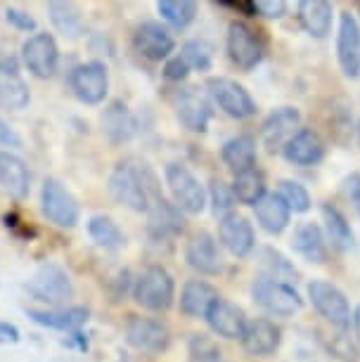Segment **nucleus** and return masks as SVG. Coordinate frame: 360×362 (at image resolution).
Segmentation results:
<instances>
[{
	"mask_svg": "<svg viewBox=\"0 0 360 362\" xmlns=\"http://www.w3.org/2000/svg\"><path fill=\"white\" fill-rule=\"evenodd\" d=\"M110 192L119 204H124L135 214H145L149 211V204L164 197L152 168L147 163L135 161H121L114 166L110 175Z\"/></svg>",
	"mask_w": 360,
	"mask_h": 362,
	"instance_id": "obj_1",
	"label": "nucleus"
},
{
	"mask_svg": "<svg viewBox=\"0 0 360 362\" xmlns=\"http://www.w3.org/2000/svg\"><path fill=\"white\" fill-rule=\"evenodd\" d=\"M133 296L142 308L152 313H164L173 305L175 298V282L164 265H149L135 279Z\"/></svg>",
	"mask_w": 360,
	"mask_h": 362,
	"instance_id": "obj_2",
	"label": "nucleus"
},
{
	"mask_svg": "<svg viewBox=\"0 0 360 362\" xmlns=\"http://www.w3.org/2000/svg\"><path fill=\"white\" fill-rule=\"evenodd\" d=\"M310 305L323 320H327L332 327H337L339 332H346L351 327V303L346 298V293L339 289L337 284L327 282V279H310L306 286Z\"/></svg>",
	"mask_w": 360,
	"mask_h": 362,
	"instance_id": "obj_3",
	"label": "nucleus"
},
{
	"mask_svg": "<svg viewBox=\"0 0 360 362\" xmlns=\"http://www.w3.org/2000/svg\"><path fill=\"white\" fill-rule=\"evenodd\" d=\"M251 296L268 315L294 317L303 308V298L289 282H277L266 275L256 277L251 284Z\"/></svg>",
	"mask_w": 360,
	"mask_h": 362,
	"instance_id": "obj_4",
	"label": "nucleus"
},
{
	"mask_svg": "<svg viewBox=\"0 0 360 362\" xmlns=\"http://www.w3.org/2000/svg\"><path fill=\"white\" fill-rule=\"evenodd\" d=\"M226 47H228L230 62L242 71L256 69L263 62V57H266V43H263V38L249 24L237 22V19L230 22L228 26Z\"/></svg>",
	"mask_w": 360,
	"mask_h": 362,
	"instance_id": "obj_5",
	"label": "nucleus"
},
{
	"mask_svg": "<svg viewBox=\"0 0 360 362\" xmlns=\"http://www.w3.org/2000/svg\"><path fill=\"white\" fill-rule=\"evenodd\" d=\"M164 175H166V185L173 194L175 206L192 216L202 214L204 206H207V189L197 180V175L192 170L187 166H182V163L173 161L166 166Z\"/></svg>",
	"mask_w": 360,
	"mask_h": 362,
	"instance_id": "obj_6",
	"label": "nucleus"
},
{
	"mask_svg": "<svg viewBox=\"0 0 360 362\" xmlns=\"http://www.w3.org/2000/svg\"><path fill=\"white\" fill-rule=\"evenodd\" d=\"M209 98L214 100V105H219L223 114L233 116V119H251L256 114V102L249 95V90L242 83H237L235 78L228 76H214L207 81Z\"/></svg>",
	"mask_w": 360,
	"mask_h": 362,
	"instance_id": "obj_7",
	"label": "nucleus"
},
{
	"mask_svg": "<svg viewBox=\"0 0 360 362\" xmlns=\"http://www.w3.org/2000/svg\"><path fill=\"white\" fill-rule=\"evenodd\" d=\"M40 209L43 216L57 228H74L81 218V206L69 189L57 177H45L40 189Z\"/></svg>",
	"mask_w": 360,
	"mask_h": 362,
	"instance_id": "obj_8",
	"label": "nucleus"
},
{
	"mask_svg": "<svg viewBox=\"0 0 360 362\" xmlns=\"http://www.w3.org/2000/svg\"><path fill=\"white\" fill-rule=\"evenodd\" d=\"M26 291H29L36 300L59 305V303H64V300L71 298L74 286H71V279H69V275H66V270L62 268V265L45 263V265H40V268L36 270V275L29 279Z\"/></svg>",
	"mask_w": 360,
	"mask_h": 362,
	"instance_id": "obj_9",
	"label": "nucleus"
},
{
	"mask_svg": "<svg viewBox=\"0 0 360 362\" xmlns=\"http://www.w3.org/2000/svg\"><path fill=\"white\" fill-rule=\"evenodd\" d=\"M69 88L83 105H100L110 93V74L102 62L79 64L69 76Z\"/></svg>",
	"mask_w": 360,
	"mask_h": 362,
	"instance_id": "obj_10",
	"label": "nucleus"
},
{
	"mask_svg": "<svg viewBox=\"0 0 360 362\" xmlns=\"http://www.w3.org/2000/svg\"><path fill=\"white\" fill-rule=\"evenodd\" d=\"M24 64L36 78H52L59 66V47L50 33H33L22 47Z\"/></svg>",
	"mask_w": 360,
	"mask_h": 362,
	"instance_id": "obj_11",
	"label": "nucleus"
},
{
	"mask_svg": "<svg viewBox=\"0 0 360 362\" xmlns=\"http://www.w3.org/2000/svg\"><path fill=\"white\" fill-rule=\"evenodd\" d=\"M337 59L346 78L360 76V24L351 12H342L339 17Z\"/></svg>",
	"mask_w": 360,
	"mask_h": 362,
	"instance_id": "obj_12",
	"label": "nucleus"
},
{
	"mask_svg": "<svg viewBox=\"0 0 360 362\" xmlns=\"http://www.w3.org/2000/svg\"><path fill=\"white\" fill-rule=\"evenodd\" d=\"M219 237L230 254L237 258H247L256 247V232L254 225L249 223L247 216L230 211V214L221 216L219 221Z\"/></svg>",
	"mask_w": 360,
	"mask_h": 362,
	"instance_id": "obj_13",
	"label": "nucleus"
},
{
	"mask_svg": "<svg viewBox=\"0 0 360 362\" xmlns=\"http://www.w3.org/2000/svg\"><path fill=\"white\" fill-rule=\"evenodd\" d=\"M185 261L199 275H219L223 270L221 247L211 232H194L185 244Z\"/></svg>",
	"mask_w": 360,
	"mask_h": 362,
	"instance_id": "obj_14",
	"label": "nucleus"
},
{
	"mask_svg": "<svg viewBox=\"0 0 360 362\" xmlns=\"http://www.w3.org/2000/svg\"><path fill=\"white\" fill-rule=\"evenodd\" d=\"M126 341L142 353H161L171 344V334L154 317H131L126 325Z\"/></svg>",
	"mask_w": 360,
	"mask_h": 362,
	"instance_id": "obj_15",
	"label": "nucleus"
},
{
	"mask_svg": "<svg viewBox=\"0 0 360 362\" xmlns=\"http://www.w3.org/2000/svg\"><path fill=\"white\" fill-rule=\"evenodd\" d=\"M133 45L142 57L149 62H161L168 59L171 52L175 50V40L168 33L166 26H161L159 22H142L133 33Z\"/></svg>",
	"mask_w": 360,
	"mask_h": 362,
	"instance_id": "obj_16",
	"label": "nucleus"
},
{
	"mask_svg": "<svg viewBox=\"0 0 360 362\" xmlns=\"http://www.w3.org/2000/svg\"><path fill=\"white\" fill-rule=\"evenodd\" d=\"M282 156L291 166H315L325 159V140L313 128H298L282 147Z\"/></svg>",
	"mask_w": 360,
	"mask_h": 362,
	"instance_id": "obj_17",
	"label": "nucleus"
},
{
	"mask_svg": "<svg viewBox=\"0 0 360 362\" xmlns=\"http://www.w3.org/2000/svg\"><path fill=\"white\" fill-rule=\"evenodd\" d=\"M175 112H178L180 124L192 133H204L211 121V102L207 100V95L199 93V88H185L178 93V102H175Z\"/></svg>",
	"mask_w": 360,
	"mask_h": 362,
	"instance_id": "obj_18",
	"label": "nucleus"
},
{
	"mask_svg": "<svg viewBox=\"0 0 360 362\" xmlns=\"http://www.w3.org/2000/svg\"><path fill=\"white\" fill-rule=\"evenodd\" d=\"M301 124V112L296 107H277L261 124V140L268 149H282Z\"/></svg>",
	"mask_w": 360,
	"mask_h": 362,
	"instance_id": "obj_19",
	"label": "nucleus"
},
{
	"mask_svg": "<svg viewBox=\"0 0 360 362\" xmlns=\"http://www.w3.org/2000/svg\"><path fill=\"white\" fill-rule=\"evenodd\" d=\"M149 223L147 230L152 239L157 242H164V239H173L178 237L182 230H185V218H182V211L166 199V197H159L149 204Z\"/></svg>",
	"mask_w": 360,
	"mask_h": 362,
	"instance_id": "obj_20",
	"label": "nucleus"
},
{
	"mask_svg": "<svg viewBox=\"0 0 360 362\" xmlns=\"http://www.w3.org/2000/svg\"><path fill=\"white\" fill-rule=\"evenodd\" d=\"M204 320L209 322L214 334H219V337L230 339V341H235V339L242 341L244 332H247V325H249V320H247V315H244V310L240 308V305L230 303V300H226V298L216 300Z\"/></svg>",
	"mask_w": 360,
	"mask_h": 362,
	"instance_id": "obj_21",
	"label": "nucleus"
},
{
	"mask_svg": "<svg viewBox=\"0 0 360 362\" xmlns=\"http://www.w3.org/2000/svg\"><path fill=\"white\" fill-rule=\"evenodd\" d=\"M280 341H282V332L273 320L254 317L247 325V332L242 337V346L249 355L266 358V355H273L280 348Z\"/></svg>",
	"mask_w": 360,
	"mask_h": 362,
	"instance_id": "obj_22",
	"label": "nucleus"
},
{
	"mask_svg": "<svg viewBox=\"0 0 360 362\" xmlns=\"http://www.w3.org/2000/svg\"><path fill=\"white\" fill-rule=\"evenodd\" d=\"M327 237L318 223H301L296 225L291 235V249L308 263H325L327 261Z\"/></svg>",
	"mask_w": 360,
	"mask_h": 362,
	"instance_id": "obj_23",
	"label": "nucleus"
},
{
	"mask_svg": "<svg viewBox=\"0 0 360 362\" xmlns=\"http://www.w3.org/2000/svg\"><path fill=\"white\" fill-rule=\"evenodd\" d=\"M31 102L29 86L12 59H0V105L8 109H24Z\"/></svg>",
	"mask_w": 360,
	"mask_h": 362,
	"instance_id": "obj_24",
	"label": "nucleus"
},
{
	"mask_svg": "<svg viewBox=\"0 0 360 362\" xmlns=\"http://www.w3.org/2000/svg\"><path fill=\"white\" fill-rule=\"evenodd\" d=\"M219 291L204 279H190L180 291V313L187 317H207L211 305L219 300Z\"/></svg>",
	"mask_w": 360,
	"mask_h": 362,
	"instance_id": "obj_25",
	"label": "nucleus"
},
{
	"mask_svg": "<svg viewBox=\"0 0 360 362\" xmlns=\"http://www.w3.org/2000/svg\"><path fill=\"white\" fill-rule=\"evenodd\" d=\"M31 175L26 163L12 152H0V187L15 199H24L29 194Z\"/></svg>",
	"mask_w": 360,
	"mask_h": 362,
	"instance_id": "obj_26",
	"label": "nucleus"
},
{
	"mask_svg": "<svg viewBox=\"0 0 360 362\" xmlns=\"http://www.w3.org/2000/svg\"><path fill=\"white\" fill-rule=\"evenodd\" d=\"M254 211H256V221H259V225L268 235H282L289 228L291 211L277 192H268L256 204Z\"/></svg>",
	"mask_w": 360,
	"mask_h": 362,
	"instance_id": "obj_27",
	"label": "nucleus"
},
{
	"mask_svg": "<svg viewBox=\"0 0 360 362\" xmlns=\"http://www.w3.org/2000/svg\"><path fill=\"white\" fill-rule=\"evenodd\" d=\"M102 128H105V135L114 145H124V142H128L135 135L138 124H135L133 114L128 112V107L124 102L117 100L105 109V114H102Z\"/></svg>",
	"mask_w": 360,
	"mask_h": 362,
	"instance_id": "obj_28",
	"label": "nucleus"
},
{
	"mask_svg": "<svg viewBox=\"0 0 360 362\" xmlns=\"http://www.w3.org/2000/svg\"><path fill=\"white\" fill-rule=\"evenodd\" d=\"M221 159L235 175L256 168V140L251 135H235V138L226 140L221 149Z\"/></svg>",
	"mask_w": 360,
	"mask_h": 362,
	"instance_id": "obj_29",
	"label": "nucleus"
},
{
	"mask_svg": "<svg viewBox=\"0 0 360 362\" xmlns=\"http://www.w3.org/2000/svg\"><path fill=\"white\" fill-rule=\"evenodd\" d=\"M298 22L313 38H327L332 31V3L327 0H301L298 3Z\"/></svg>",
	"mask_w": 360,
	"mask_h": 362,
	"instance_id": "obj_30",
	"label": "nucleus"
},
{
	"mask_svg": "<svg viewBox=\"0 0 360 362\" xmlns=\"http://www.w3.org/2000/svg\"><path fill=\"white\" fill-rule=\"evenodd\" d=\"M88 308H81V305H74V308L66 310H29V317L40 327H50V329L57 332H71L76 334L81 327L88 322Z\"/></svg>",
	"mask_w": 360,
	"mask_h": 362,
	"instance_id": "obj_31",
	"label": "nucleus"
},
{
	"mask_svg": "<svg viewBox=\"0 0 360 362\" xmlns=\"http://www.w3.org/2000/svg\"><path fill=\"white\" fill-rule=\"evenodd\" d=\"M323 221H325V237L335 249L351 251L356 247V235L351 230V223L346 216L332 204H323Z\"/></svg>",
	"mask_w": 360,
	"mask_h": 362,
	"instance_id": "obj_32",
	"label": "nucleus"
},
{
	"mask_svg": "<svg viewBox=\"0 0 360 362\" xmlns=\"http://www.w3.org/2000/svg\"><path fill=\"white\" fill-rule=\"evenodd\" d=\"M233 194H235V202L240 204H247V206H256L263 197H266V177L259 168H251V170H244V173H237L235 180H233Z\"/></svg>",
	"mask_w": 360,
	"mask_h": 362,
	"instance_id": "obj_33",
	"label": "nucleus"
},
{
	"mask_svg": "<svg viewBox=\"0 0 360 362\" xmlns=\"http://www.w3.org/2000/svg\"><path fill=\"white\" fill-rule=\"evenodd\" d=\"M88 235H91V239L98 247L107 251H117L126 244L124 232H121V228L110 216H93L88 221Z\"/></svg>",
	"mask_w": 360,
	"mask_h": 362,
	"instance_id": "obj_34",
	"label": "nucleus"
},
{
	"mask_svg": "<svg viewBox=\"0 0 360 362\" xmlns=\"http://www.w3.org/2000/svg\"><path fill=\"white\" fill-rule=\"evenodd\" d=\"M47 12H50V19L55 24L57 31H62L64 36L69 38H79L83 33V17L76 5L71 3H50L47 5Z\"/></svg>",
	"mask_w": 360,
	"mask_h": 362,
	"instance_id": "obj_35",
	"label": "nucleus"
},
{
	"mask_svg": "<svg viewBox=\"0 0 360 362\" xmlns=\"http://www.w3.org/2000/svg\"><path fill=\"white\" fill-rule=\"evenodd\" d=\"M157 10L173 29H187L197 17V3L192 0H159Z\"/></svg>",
	"mask_w": 360,
	"mask_h": 362,
	"instance_id": "obj_36",
	"label": "nucleus"
},
{
	"mask_svg": "<svg viewBox=\"0 0 360 362\" xmlns=\"http://www.w3.org/2000/svg\"><path fill=\"white\" fill-rule=\"evenodd\" d=\"M180 57L185 59L190 69L209 71L214 62V47L209 45L207 40H187V43L182 45Z\"/></svg>",
	"mask_w": 360,
	"mask_h": 362,
	"instance_id": "obj_37",
	"label": "nucleus"
},
{
	"mask_svg": "<svg viewBox=\"0 0 360 362\" xmlns=\"http://www.w3.org/2000/svg\"><path fill=\"white\" fill-rule=\"evenodd\" d=\"M277 194L282 197L289 211H294V214H306V211L313 206L310 192L298 180H280V192Z\"/></svg>",
	"mask_w": 360,
	"mask_h": 362,
	"instance_id": "obj_38",
	"label": "nucleus"
},
{
	"mask_svg": "<svg viewBox=\"0 0 360 362\" xmlns=\"http://www.w3.org/2000/svg\"><path fill=\"white\" fill-rule=\"evenodd\" d=\"M190 362H226L219 344L207 334H194L190 339Z\"/></svg>",
	"mask_w": 360,
	"mask_h": 362,
	"instance_id": "obj_39",
	"label": "nucleus"
},
{
	"mask_svg": "<svg viewBox=\"0 0 360 362\" xmlns=\"http://www.w3.org/2000/svg\"><path fill=\"white\" fill-rule=\"evenodd\" d=\"M211 202H214V211L216 214H230L235 206V194L233 187H228L221 177H214L211 180Z\"/></svg>",
	"mask_w": 360,
	"mask_h": 362,
	"instance_id": "obj_40",
	"label": "nucleus"
},
{
	"mask_svg": "<svg viewBox=\"0 0 360 362\" xmlns=\"http://www.w3.org/2000/svg\"><path fill=\"white\" fill-rule=\"evenodd\" d=\"M190 74V66L185 59L180 57V54H175V57H168L166 64H164V78L166 81H173V83H180V81H185Z\"/></svg>",
	"mask_w": 360,
	"mask_h": 362,
	"instance_id": "obj_41",
	"label": "nucleus"
},
{
	"mask_svg": "<svg viewBox=\"0 0 360 362\" xmlns=\"http://www.w3.org/2000/svg\"><path fill=\"white\" fill-rule=\"evenodd\" d=\"M254 8H256V15L268 17V19H280L287 15V3H284V0H256Z\"/></svg>",
	"mask_w": 360,
	"mask_h": 362,
	"instance_id": "obj_42",
	"label": "nucleus"
},
{
	"mask_svg": "<svg viewBox=\"0 0 360 362\" xmlns=\"http://www.w3.org/2000/svg\"><path fill=\"white\" fill-rule=\"evenodd\" d=\"M5 17H8V22L15 26L17 31H36V19H33L29 12H24L19 8H8L5 10Z\"/></svg>",
	"mask_w": 360,
	"mask_h": 362,
	"instance_id": "obj_43",
	"label": "nucleus"
},
{
	"mask_svg": "<svg viewBox=\"0 0 360 362\" xmlns=\"http://www.w3.org/2000/svg\"><path fill=\"white\" fill-rule=\"evenodd\" d=\"M344 194L349 197V202L353 204V209H356L360 218V173H351L344 177Z\"/></svg>",
	"mask_w": 360,
	"mask_h": 362,
	"instance_id": "obj_44",
	"label": "nucleus"
},
{
	"mask_svg": "<svg viewBox=\"0 0 360 362\" xmlns=\"http://www.w3.org/2000/svg\"><path fill=\"white\" fill-rule=\"evenodd\" d=\"M0 145H5V147H22V138H19L17 131L3 119V116H0Z\"/></svg>",
	"mask_w": 360,
	"mask_h": 362,
	"instance_id": "obj_45",
	"label": "nucleus"
},
{
	"mask_svg": "<svg viewBox=\"0 0 360 362\" xmlns=\"http://www.w3.org/2000/svg\"><path fill=\"white\" fill-rule=\"evenodd\" d=\"M22 339V334L15 325L10 322H0V346H10V344H17Z\"/></svg>",
	"mask_w": 360,
	"mask_h": 362,
	"instance_id": "obj_46",
	"label": "nucleus"
},
{
	"mask_svg": "<svg viewBox=\"0 0 360 362\" xmlns=\"http://www.w3.org/2000/svg\"><path fill=\"white\" fill-rule=\"evenodd\" d=\"M351 325H353V332H356V339H358V344H360V305H356V310H353Z\"/></svg>",
	"mask_w": 360,
	"mask_h": 362,
	"instance_id": "obj_47",
	"label": "nucleus"
},
{
	"mask_svg": "<svg viewBox=\"0 0 360 362\" xmlns=\"http://www.w3.org/2000/svg\"><path fill=\"white\" fill-rule=\"evenodd\" d=\"M358 142H360V121H358Z\"/></svg>",
	"mask_w": 360,
	"mask_h": 362,
	"instance_id": "obj_48",
	"label": "nucleus"
}]
</instances>
